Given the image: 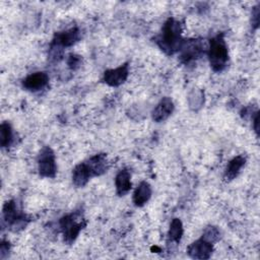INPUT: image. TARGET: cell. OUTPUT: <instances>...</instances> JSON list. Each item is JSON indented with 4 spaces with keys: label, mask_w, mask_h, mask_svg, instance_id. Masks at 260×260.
I'll use <instances>...</instances> for the list:
<instances>
[{
    "label": "cell",
    "mask_w": 260,
    "mask_h": 260,
    "mask_svg": "<svg viewBox=\"0 0 260 260\" xmlns=\"http://www.w3.org/2000/svg\"><path fill=\"white\" fill-rule=\"evenodd\" d=\"M253 122H254V129H255V132H256V134L258 135V134H259V113H258V112L256 113Z\"/></svg>",
    "instance_id": "obj_22"
},
{
    "label": "cell",
    "mask_w": 260,
    "mask_h": 260,
    "mask_svg": "<svg viewBox=\"0 0 260 260\" xmlns=\"http://www.w3.org/2000/svg\"><path fill=\"white\" fill-rule=\"evenodd\" d=\"M12 141V129L11 126L4 122L0 126V144L2 147H7Z\"/></svg>",
    "instance_id": "obj_18"
},
{
    "label": "cell",
    "mask_w": 260,
    "mask_h": 260,
    "mask_svg": "<svg viewBox=\"0 0 260 260\" xmlns=\"http://www.w3.org/2000/svg\"><path fill=\"white\" fill-rule=\"evenodd\" d=\"M219 231L215 226H207L202 235V239L213 244L219 239Z\"/></svg>",
    "instance_id": "obj_19"
},
{
    "label": "cell",
    "mask_w": 260,
    "mask_h": 260,
    "mask_svg": "<svg viewBox=\"0 0 260 260\" xmlns=\"http://www.w3.org/2000/svg\"><path fill=\"white\" fill-rule=\"evenodd\" d=\"M8 250H9L8 244H7V243H2V244H1V249H0V251H1V258H2V259L4 258V254L7 253Z\"/></svg>",
    "instance_id": "obj_23"
},
{
    "label": "cell",
    "mask_w": 260,
    "mask_h": 260,
    "mask_svg": "<svg viewBox=\"0 0 260 260\" xmlns=\"http://www.w3.org/2000/svg\"><path fill=\"white\" fill-rule=\"evenodd\" d=\"M79 39H80V32H79L78 28L72 27V28H69L64 31L56 34L52 44H54L60 48L70 47V46L74 45L76 42H78Z\"/></svg>",
    "instance_id": "obj_9"
},
{
    "label": "cell",
    "mask_w": 260,
    "mask_h": 260,
    "mask_svg": "<svg viewBox=\"0 0 260 260\" xmlns=\"http://www.w3.org/2000/svg\"><path fill=\"white\" fill-rule=\"evenodd\" d=\"M245 162H246V158L243 155H238V156L234 157L226 166V169L224 172V178L229 181L235 179L239 175V173H240L241 169L244 167Z\"/></svg>",
    "instance_id": "obj_16"
},
{
    "label": "cell",
    "mask_w": 260,
    "mask_h": 260,
    "mask_svg": "<svg viewBox=\"0 0 260 260\" xmlns=\"http://www.w3.org/2000/svg\"><path fill=\"white\" fill-rule=\"evenodd\" d=\"M174 111V104L170 98H164L152 111V119L161 122L168 119Z\"/></svg>",
    "instance_id": "obj_11"
},
{
    "label": "cell",
    "mask_w": 260,
    "mask_h": 260,
    "mask_svg": "<svg viewBox=\"0 0 260 260\" xmlns=\"http://www.w3.org/2000/svg\"><path fill=\"white\" fill-rule=\"evenodd\" d=\"M207 54L210 66L214 71L219 72L225 68L229 61V53L222 34L210 40Z\"/></svg>",
    "instance_id": "obj_2"
},
{
    "label": "cell",
    "mask_w": 260,
    "mask_h": 260,
    "mask_svg": "<svg viewBox=\"0 0 260 260\" xmlns=\"http://www.w3.org/2000/svg\"><path fill=\"white\" fill-rule=\"evenodd\" d=\"M81 63V59H80V56H77V55H70L69 58H68V61H67V64L68 66L71 68V69H76L79 67Z\"/></svg>",
    "instance_id": "obj_20"
},
{
    "label": "cell",
    "mask_w": 260,
    "mask_h": 260,
    "mask_svg": "<svg viewBox=\"0 0 260 260\" xmlns=\"http://www.w3.org/2000/svg\"><path fill=\"white\" fill-rule=\"evenodd\" d=\"M84 225L85 221L80 212H74L63 216L60 219V228L64 241L68 244L73 243Z\"/></svg>",
    "instance_id": "obj_3"
},
{
    "label": "cell",
    "mask_w": 260,
    "mask_h": 260,
    "mask_svg": "<svg viewBox=\"0 0 260 260\" xmlns=\"http://www.w3.org/2000/svg\"><path fill=\"white\" fill-rule=\"evenodd\" d=\"M151 196V188L148 183L141 182L133 194V202L136 206L144 205Z\"/></svg>",
    "instance_id": "obj_15"
},
{
    "label": "cell",
    "mask_w": 260,
    "mask_h": 260,
    "mask_svg": "<svg viewBox=\"0 0 260 260\" xmlns=\"http://www.w3.org/2000/svg\"><path fill=\"white\" fill-rule=\"evenodd\" d=\"M181 61L185 64H188L201 56L203 53V45L199 40H188L183 42L181 47Z\"/></svg>",
    "instance_id": "obj_6"
},
{
    "label": "cell",
    "mask_w": 260,
    "mask_h": 260,
    "mask_svg": "<svg viewBox=\"0 0 260 260\" xmlns=\"http://www.w3.org/2000/svg\"><path fill=\"white\" fill-rule=\"evenodd\" d=\"M3 220L13 232L22 230L28 221L26 215L22 213L17 206L15 200H10L5 203L3 207Z\"/></svg>",
    "instance_id": "obj_4"
},
{
    "label": "cell",
    "mask_w": 260,
    "mask_h": 260,
    "mask_svg": "<svg viewBox=\"0 0 260 260\" xmlns=\"http://www.w3.org/2000/svg\"><path fill=\"white\" fill-rule=\"evenodd\" d=\"M49 81V77L45 72H35L26 76L23 81L22 85L24 88L30 91H37L44 88Z\"/></svg>",
    "instance_id": "obj_10"
},
{
    "label": "cell",
    "mask_w": 260,
    "mask_h": 260,
    "mask_svg": "<svg viewBox=\"0 0 260 260\" xmlns=\"http://www.w3.org/2000/svg\"><path fill=\"white\" fill-rule=\"evenodd\" d=\"M183 235V225L180 219L178 218H174L170 224V230H169V239L172 242H180L181 238Z\"/></svg>",
    "instance_id": "obj_17"
},
{
    "label": "cell",
    "mask_w": 260,
    "mask_h": 260,
    "mask_svg": "<svg viewBox=\"0 0 260 260\" xmlns=\"http://www.w3.org/2000/svg\"><path fill=\"white\" fill-rule=\"evenodd\" d=\"M38 165H39L38 166L39 173L42 177H46V178H54L55 177L56 172H57L55 154L49 146H46L42 149L40 156H39Z\"/></svg>",
    "instance_id": "obj_5"
},
{
    "label": "cell",
    "mask_w": 260,
    "mask_h": 260,
    "mask_svg": "<svg viewBox=\"0 0 260 260\" xmlns=\"http://www.w3.org/2000/svg\"><path fill=\"white\" fill-rule=\"evenodd\" d=\"M85 165L88 168L91 177L100 176L105 172H107V169H108L107 156L104 153L95 154L91 156L87 161H85Z\"/></svg>",
    "instance_id": "obj_12"
},
{
    "label": "cell",
    "mask_w": 260,
    "mask_h": 260,
    "mask_svg": "<svg viewBox=\"0 0 260 260\" xmlns=\"http://www.w3.org/2000/svg\"><path fill=\"white\" fill-rule=\"evenodd\" d=\"M130 173L127 170H121L115 179V185L117 194L123 196L127 194L131 189V181H130Z\"/></svg>",
    "instance_id": "obj_13"
},
{
    "label": "cell",
    "mask_w": 260,
    "mask_h": 260,
    "mask_svg": "<svg viewBox=\"0 0 260 260\" xmlns=\"http://www.w3.org/2000/svg\"><path fill=\"white\" fill-rule=\"evenodd\" d=\"M213 251L212 244L202 238L193 242L188 248L187 253L193 259H208Z\"/></svg>",
    "instance_id": "obj_7"
},
{
    "label": "cell",
    "mask_w": 260,
    "mask_h": 260,
    "mask_svg": "<svg viewBox=\"0 0 260 260\" xmlns=\"http://www.w3.org/2000/svg\"><path fill=\"white\" fill-rule=\"evenodd\" d=\"M90 177V172L86 167L85 162L77 165L72 172V181L77 187H83L84 185H86Z\"/></svg>",
    "instance_id": "obj_14"
},
{
    "label": "cell",
    "mask_w": 260,
    "mask_h": 260,
    "mask_svg": "<svg viewBox=\"0 0 260 260\" xmlns=\"http://www.w3.org/2000/svg\"><path fill=\"white\" fill-rule=\"evenodd\" d=\"M259 15H260V10L259 7H256L254 12H253V16H252V22L254 27H257L259 24Z\"/></svg>",
    "instance_id": "obj_21"
},
{
    "label": "cell",
    "mask_w": 260,
    "mask_h": 260,
    "mask_svg": "<svg viewBox=\"0 0 260 260\" xmlns=\"http://www.w3.org/2000/svg\"><path fill=\"white\" fill-rule=\"evenodd\" d=\"M129 74V66L127 63L115 68L109 69L104 73V81L110 86H119L127 79Z\"/></svg>",
    "instance_id": "obj_8"
},
{
    "label": "cell",
    "mask_w": 260,
    "mask_h": 260,
    "mask_svg": "<svg viewBox=\"0 0 260 260\" xmlns=\"http://www.w3.org/2000/svg\"><path fill=\"white\" fill-rule=\"evenodd\" d=\"M181 31L180 22L174 18H169L165 22L161 32L156 40L158 47L168 55H173L178 52L184 42Z\"/></svg>",
    "instance_id": "obj_1"
}]
</instances>
